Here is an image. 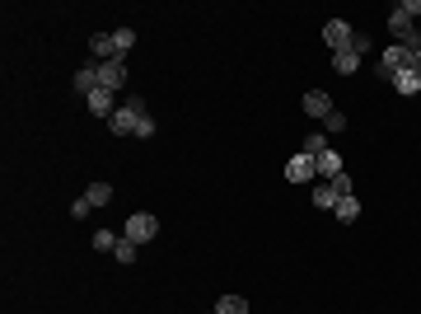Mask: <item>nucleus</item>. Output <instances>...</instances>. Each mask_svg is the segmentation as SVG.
Returning <instances> with one entry per match:
<instances>
[{
  "mask_svg": "<svg viewBox=\"0 0 421 314\" xmlns=\"http://www.w3.org/2000/svg\"><path fill=\"white\" fill-rule=\"evenodd\" d=\"M140 117H150V108H145V99H140V94H126L122 104H117V113L108 117V131H112V136H136Z\"/></svg>",
  "mask_w": 421,
  "mask_h": 314,
  "instance_id": "nucleus-1",
  "label": "nucleus"
},
{
  "mask_svg": "<svg viewBox=\"0 0 421 314\" xmlns=\"http://www.w3.org/2000/svg\"><path fill=\"white\" fill-rule=\"evenodd\" d=\"M122 239H131V244H150V239H159V216H150V211H136V216H126Z\"/></svg>",
  "mask_w": 421,
  "mask_h": 314,
  "instance_id": "nucleus-2",
  "label": "nucleus"
},
{
  "mask_svg": "<svg viewBox=\"0 0 421 314\" xmlns=\"http://www.w3.org/2000/svg\"><path fill=\"white\" fill-rule=\"evenodd\" d=\"M407 66H412V52H407L403 43H389V48H384V57H379V66H374V71H379V80H393V76H398V71H407Z\"/></svg>",
  "mask_w": 421,
  "mask_h": 314,
  "instance_id": "nucleus-3",
  "label": "nucleus"
},
{
  "mask_svg": "<svg viewBox=\"0 0 421 314\" xmlns=\"http://www.w3.org/2000/svg\"><path fill=\"white\" fill-rule=\"evenodd\" d=\"M351 38H356V29H351L346 19H327L323 24V43L332 52H351Z\"/></svg>",
  "mask_w": 421,
  "mask_h": 314,
  "instance_id": "nucleus-4",
  "label": "nucleus"
},
{
  "mask_svg": "<svg viewBox=\"0 0 421 314\" xmlns=\"http://www.w3.org/2000/svg\"><path fill=\"white\" fill-rule=\"evenodd\" d=\"M98 85H103L108 94H122V90H126V62H122V57L98 66Z\"/></svg>",
  "mask_w": 421,
  "mask_h": 314,
  "instance_id": "nucleus-5",
  "label": "nucleus"
},
{
  "mask_svg": "<svg viewBox=\"0 0 421 314\" xmlns=\"http://www.w3.org/2000/svg\"><path fill=\"white\" fill-rule=\"evenodd\" d=\"M309 178H318V173H313V159L304 150L286 159V183H309Z\"/></svg>",
  "mask_w": 421,
  "mask_h": 314,
  "instance_id": "nucleus-6",
  "label": "nucleus"
},
{
  "mask_svg": "<svg viewBox=\"0 0 421 314\" xmlns=\"http://www.w3.org/2000/svg\"><path fill=\"white\" fill-rule=\"evenodd\" d=\"M89 62H117V43H112V33H94L89 38Z\"/></svg>",
  "mask_w": 421,
  "mask_h": 314,
  "instance_id": "nucleus-7",
  "label": "nucleus"
},
{
  "mask_svg": "<svg viewBox=\"0 0 421 314\" xmlns=\"http://www.w3.org/2000/svg\"><path fill=\"white\" fill-rule=\"evenodd\" d=\"M313 173H318V178H323V183H327V178H337V173H346V164H342V155H337V150L327 145L323 155L313 159Z\"/></svg>",
  "mask_w": 421,
  "mask_h": 314,
  "instance_id": "nucleus-8",
  "label": "nucleus"
},
{
  "mask_svg": "<svg viewBox=\"0 0 421 314\" xmlns=\"http://www.w3.org/2000/svg\"><path fill=\"white\" fill-rule=\"evenodd\" d=\"M389 33H393V43H407V38L417 33V24L407 19V10H403V5H393V10H389Z\"/></svg>",
  "mask_w": 421,
  "mask_h": 314,
  "instance_id": "nucleus-9",
  "label": "nucleus"
},
{
  "mask_svg": "<svg viewBox=\"0 0 421 314\" xmlns=\"http://www.w3.org/2000/svg\"><path fill=\"white\" fill-rule=\"evenodd\" d=\"M300 108H304V117H313V122H323L327 113H332V99H327L323 90H309V94H304V104H300Z\"/></svg>",
  "mask_w": 421,
  "mask_h": 314,
  "instance_id": "nucleus-10",
  "label": "nucleus"
},
{
  "mask_svg": "<svg viewBox=\"0 0 421 314\" xmlns=\"http://www.w3.org/2000/svg\"><path fill=\"white\" fill-rule=\"evenodd\" d=\"M75 90H80V94H84V99H89V94H98V90H103V85H98V62H84V66H80V71H75Z\"/></svg>",
  "mask_w": 421,
  "mask_h": 314,
  "instance_id": "nucleus-11",
  "label": "nucleus"
},
{
  "mask_svg": "<svg viewBox=\"0 0 421 314\" xmlns=\"http://www.w3.org/2000/svg\"><path fill=\"white\" fill-rule=\"evenodd\" d=\"M84 104H89V113H94V117H103V122H108L112 113H117V94H108V90H98V94H89Z\"/></svg>",
  "mask_w": 421,
  "mask_h": 314,
  "instance_id": "nucleus-12",
  "label": "nucleus"
},
{
  "mask_svg": "<svg viewBox=\"0 0 421 314\" xmlns=\"http://www.w3.org/2000/svg\"><path fill=\"white\" fill-rule=\"evenodd\" d=\"M389 85H393V90H398V94H403V99L421 94V76H417V71H412V66H407V71H398V76H393Z\"/></svg>",
  "mask_w": 421,
  "mask_h": 314,
  "instance_id": "nucleus-13",
  "label": "nucleus"
},
{
  "mask_svg": "<svg viewBox=\"0 0 421 314\" xmlns=\"http://www.w3.org/2000/svg\"><path fill=\"white\" fill-rule=\"evenodd\" d=\"M309 202L318 206V211H332V206L342 202V197L332 192V183H323V178H318V183H313V192H309Z\"/></svg>",
  "mask_w": 421,
  "mask_h": 314,
  "instance_id": "nucleus-14",
  "label": "nucleus"
},
{
  "mask_svg": "<svg viewBox=\"0 0 421 314\" xmlns=\"http://www.w3.org/2000/svg\"><path fill=\"white\" fill-rule=\"evenodd\" d=\"M84 202H89V206H108L112 202V183H103V178L89 183V188H84Z\"/></svg>",
  "mask_w": 421,
  "mask_h": 314,
  "instance_id": "nucleus-15",
  "label": "nucleus"
},
{
  "mask_svg": "<svg viewBox=\"0 0 421 314\" xmlns=\"http://www.w3.org/2000/svg\"><path fill=\"white\" fill-rule=\"evenodd\" d=\"M332 71H337V76H356L360 57H356V52H332Z\"/></svg>",
  "mask_w": 421,
  "mask_h": 314,
  "instance_id": "nucleus-16",
  "label": "nucleus"
},
{
  "mask_svg": "<svg viewBox=\"0 0 421 314\" xmlns=\"http://www.w3.org/2000/svg\"><path fill=\"white\" fill-rule=\"evenodd\" d=\"M332 216L342 220V225H351V220H356V216H360V202H356V197H342V202L332 206Z\"/></svg>",
  "mask_w": 421,
  "mask_h": 314,
  "instance_id": "nucleus-17",
  "label": "nucleus"
},
{
  "mask_svg": "<svg viewBox=\"0 0 421 314\" xmlns=\"http://www.w3.org/2000/svg\"><path fill=\"white\" fill-rule=\"evenodd\" d=\"M216 314H249V300H244V296H220L216 300Z\"/></svg>",
  "mask_w": 421,
  "mask_h": 314,
  "instance_id": "nucleus-18",
  "label": "nucleus"
},
{
  "mask_svg": "<svg viewBox=\"0 0 421 314\" xmlns=\"http://www.w3.org/2000/svg\"><path fill=\"white\" fill-rule=\"evenodd\" d=\"M323 150H327V131H309V136H304V155L318 159Z\"/></svg>",
  "mask_w": 421,
  "mask_h": 314,
  "instance_id": "nucleus-19",
  "label": "nucleus"
},
{
  "mask_svg": "<svg viewBox=\"0 0 421 314\" xmlns=\"http://www.w3.org/2000/svg\"><path fill=\"white\" fill-rule=\"evenodd\" d=\"M112 258H117V263H136V258H140V244H131V239H122V244H117V249H112Z\"/></svg>",
  "mask_w": 421,
  "mask_h": 314,
  "instance_id": "nucleus-20",
  "label": "nucleus"
},
{
  "mask_svg": "<svg viewBox=\"0 0 421 314\" xmlns=\"http://www.w3.org/2000/svg\"><path fill=\"white\" fill-rule=\"evenodd\" d=\"M117 244H122V239L112 235V230H94V249H98V253H112Z\"/></svg>",
  "mask_w": 421,
  "mask_h": 314,
  "instance_id": "nucleus-21",
  "label": "nucleus"
},
{
  "mask_svg": "<svg viewBox=\"0 0 421 314\" xmlns=\"http://www.w3.org/2000/svg\"><path fill=\"white\" fill-rule=\"evenodd\" d=\"M112 43H117V57L131 52V48H136V29H117V33H112Z\"/></svg>",
  "mask_w": 421,
  "mask_h": 314,
  "instance_id": "nucleus-22",
  "label": "nucleus"
},
{
  "mask_svg": "<svg viewBox=\"0 0 421 314\" xmlns=\"http://www.w3.org/2000/svg\"><path fill=\"white\" fill-rule=\"evenodd\" d=\"M323 131H327V136H332V131H346V113H342V108H332V113L323 117Z\"/></svg>",
  "mask_w": 421,
  "mask_h": 314,
  "instance_id": "nucleus-23",
  "label": "nucleus"
},
{
  "mask_svg": "<svg viewBox=\"0 0 421 314\" xmlns=\"http://www.w3.org/2000/svg\"><path fill=\"white\" fill-rule=\"evenodd\" d=\"M332 183V192L337 197H356V188H351V173H337V178H327Z\"/></svg>",
  "mask_w": 421,
  "mask_h": 314,
  "instance_id": "nucleus-24",
  "label": "nucleus"
},
{
  "mask_svg": "<svg viewBox=\"0 0 421 314\" xmlns=\"http://www.w3.org/2000/svg\"><path fill=\"white\" fill-rule=\"evenodd\" d=\"M155 131H159V122H155V117H140V127H136V136H140V141H150Z\"/></svg>",
  "mask_w": 421,
  "mask_h": 314,
  "instance_id": "nucleus-25",
  "label": "nucleus"
},
{
  "mask_svg": "<svg viewBox=\"0 0 421 314\" xmlns=\"http://www.w3.org/2000/svg\"><path fill=\"white\" fill-rule=\"evenodd\" d=\"M370 48H374V43H370V38H365V33H356V38H351V52H356L360 62H365V52H370Z\"/></svg>",
  "mask_w": 421,
  "mask_h": 314,
  "instance_id": "nucleus-26",
  "label": "nucleus"
},
{
  "mask_svg": "<svg viewBox=\"0 0 421 314\" xmlns=\"http://www.w3.org/2000/svg\"><path fill=\"white\" fill-rule=\"evenodd\" d=\"M89 211H94V206L84 202V197H80V202H71V216H75V220H84V216H89Z\"/></svg>",
  "mask_w": 421,
  "mask_h": 314,
  "instance_id": "nucleus-27",
  "label": "nucleus"
},
{
  "mask_svg": "<svg viewBox=\"0 0 421 314\" xmlns=\"http://www.w3.org/2000/svg\"><path fill=\"white\" fill-rule=\"evenodd\" d=\"M417 33H421V24H417Z\"/></svg>",
  "mask_w": 421,
  "mask_h": 314,
  "instance_id": "nucleus-28",
  "label": "nucleus"
},
{
  "mask_svg": "<svg viewBox=\"0 0 421 314\" xmlns=\"http://www.w3.org/2000/svg\"><path fill=\"white\" fill-rule=\"evenodd\" d=\"M211 314H216V310H211Z\"/></svg>",
  "mask_w": 421,
  "mask_h": 314,
  "instance_id": "nucleus-29",
  "label": "nucleus"
}]
</instances>
